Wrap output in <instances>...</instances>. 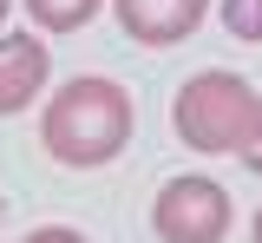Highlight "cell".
I'll return each instance as SVG.
<instances>
[{
    "mask_svg": "<svg viewBox=\"0 0 262 243\" xmlns=\"http://www.w3.org/2000/svg\"><path fill=\"white\" fill-rule=\"evenodd\" d=\"M7 13H13V0H0V27H7Z\"/></svg>",
    "mask_w": 262,
    "mask_h": 243,
    "instance_id": "8fae6325",
    "label": "cell"
},
{
    "mask_svg": "<svg viewBox=\"0 0 262 243\" xmlns=\"http://www.w3.org/2000/svg\"><path fill=\"white\" fill-rule=\"evenodd\" d=\"M131 132H138V105L105 72H79L39 105V145L66 171H98V165L125 158Z\"/></svg>",
    "mask_w": 262,
    "mask_h": 243,
    "instance_id": "6da1fadb",
    "label": "cell"
},
{
    "mask_svg": "<svg viewBox=\"0 0 262 243\" xmlns=\"http://www.w3.org/2000/svg\"><path fill=\"white\" fill-rule=\"evenodd\" d=\"M112 13H118V33L131 46H184V39L210 20V0H112Z\"/></svg>",
    "mask_w": 262,
    "mask_h": 243,
    "instance_id": "277c9868",
    "label": "cell"
},
{
    "mask_svg": "<svg viewBox=\"0 0 262 243\" xmlns=\"http://www.w3.org/2000/svg\"><path fill=\"white\" fill-rule=\"evenodd\" d=\"M46 79H53V53H46V39H33V33H0V118H20L27 105H39Z\"/></svg>",
    "mask_w": 262,
    "mask_h": 243,
    "instance_id": "5b68a950",
    "label": "cell"
},
{
    "mask_svg": "<svg viewBox=\"0 0 262 243\" xmlns=\"http://www.w3.org/2000/svg\"><path fill=\"white\" fill-rule=\"evenodd\" d=\"M256 118H262V92L223 66L190 72L170 99V132L196 158H243V145L256 138Z\"/></svg>",
    "mask_w": 262,
    "mask_h": 243,
    "instance_id": "7a4b0ae2",
    "label": "cell"
},
{
    "mask_svg": "<svg viewBox=\"0 0 262 243\" xmlns=\"http://www.w3.org/2000/svg\"><path fill=\"white\" fill-rule=\"evenodd\" d=\"M0 224H7V197H0Z\"/></svg>",
    "mask_w": 262,
    "mask_h": 243,
    "instance_id": "7c38bea8",
    "label": "cell"
},
{
    "mask_svg": "<svg viewBox=\"0 0 262 243\" xmlns=\"http://www.w3.org/2000/svg\"><path fill=\"white\" fill-rule=\"evenodd\" d=\"M20 7H27V20L39 33H85L112 0H20Z\"/></svg>",
    "mask_w": 262,
    "mask_h": 243,
    "instance_id": "8992f818",
    "label": "cell"
},
{
    "mask_svg": "<svg viewBox=\"0 0 262 243\" xmlns=\"http://www.w3.org/2000/svg\"><path fill=\"white\" fill-rule=\"evenodd\" d=\"M249 243H262V204L249 210Z\"/></svg>",
    "mask_w": 262,
    "mask_h": 243,
    "instance_id": "30bf717a",
    "label": "cell"
},
{
    "mask_svg": "<svg viewBox=\"0 0 262 243\" xmlns=\"http://www.w3.org/2000/svg\"><path fill=\"white\" fill-rule=\"evenodd\" d=\"M20 243H92L85 230H72V224H39V230H27Z\"/></svg>",
    "mask_w": 262,
    "mask_h": 243,
    "instance_id": "ba28073f",
    "label": "cell"
},
{
    "mask_svg": "<svg viewBox=\"0 0 262 243\" xmlns=\"http://www.w3.org/2000/svg\"><path fill=\"white\" fill-rule=\"evenodd\" d=\"M229 224H236V204L216 177L184 171V177H164L158 197H151V230L158 243H223Z\"/></svg>",
    "mask_w": 262,
    "mask_h": 243,
    "instance_id": "3957f363",
    "label": "cell"
},
{
    "mask_svg": "<svg viewBox=\"0 0 262 243\" xmlns=\"http://www.w3.org/2000/svg\"><path fill=\"white\" fill-rule=\"evenodd\" d=\"M243 165H249V171H256V177H262V118H256V138L243 145Z\"/></svg>",
    "mask_w": 262,
    "mask_h": 243,
    "instance_id": "9c48e42d",
    "label": "cell"
},
{
    "mask_svg": "<svg viewBox=\"0 0 262 243\" xmlns=\"http://www.w3.org/2000/svg\"><path fill=\"white\" fill-rule=\"evenodd\" d=\"M216 13H223L229 39H249V46H262V0H216Z\"/></svg>",
    "mask_w": 262,
    "mask_h": 243,
    "instance_id": "52a82bcc",
    "label": "cell"
}]
</instances>
